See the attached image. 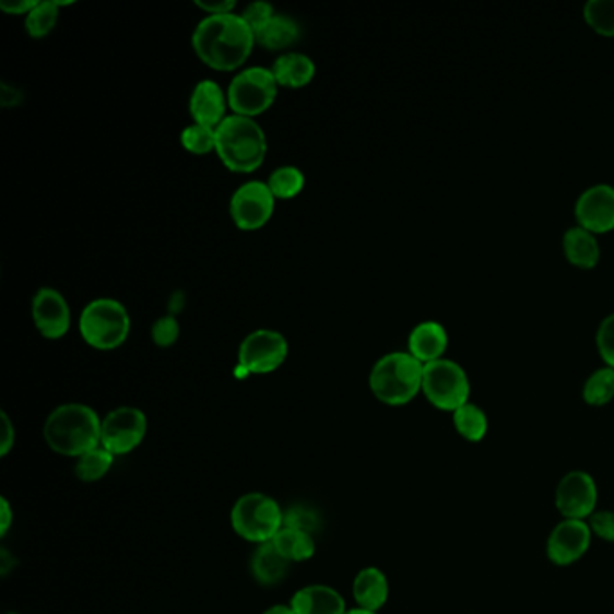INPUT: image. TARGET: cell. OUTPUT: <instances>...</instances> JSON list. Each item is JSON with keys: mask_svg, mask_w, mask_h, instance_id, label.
I'll return each instance as SVG.
<instances>
[{"mask_svg": "<svg viewBox=\"0 0 614 614\" xmlns=\"http://www.w3.org/2000/svg\"><path fill=\"white\" fill-rule=\"evenodd\" d=\"M149 433V418L133 405L108 411L102 421V447L110 454L125 456L135 451Z\"/></svg>", "mask_w": 614, "mask_h": 614, "instance_id": "obj_9", "label": "cell"}, {"mask_svg": "<svg viewBox=\"0 0 614 614\" xmlns=\"http://www.w3.org/2000/svg\"><path fill=\"white\" fill-rule=\"evenodd\" d=\"M589 528L593 538H599L604 543L614 544V512L613 510H597L588 518Z\"/></svg>", "mask_w": 614, "mask_h": 614, "instance_id": "obj_36", "label": "cell"}, {"mask_svg": "<svg viewBox=\"0 0 614 614\" xmlns=\"http://www.w3.org/2000/svg\"><path fill=\"white\" fill-rule=\"evenodd\" d=\"M16 430L5 411L0 413V456L5 458L15 447Z\"/></svg>", "mask_w": 614, "mask_h": 614, "instance_id": "obj_37", "label": "cell"}, {"mask_svg": "<svg viewBox=\"0 0 614 614\" xmlns=\"http://www.w3.org/2000/svg\"><path fill=\"white\" fill-rule=\"evenodd\" d=\"M577 224L593 235L614 231V186L594 185L575 204Z\"/></svg>", "mask_w": 614, "mask_h": 614, "instance_id": "obj_15", "label": "cell"}, {"mask_svg": "<svg viewBox=\"0 0 614 614\" xmlns=\"http://www.w3.org/2000/svg\"><path fill=\"white\" fill-rule=\"evenodd\" d=\"M291 605L296 614H344L349 611L343 594L324 583L297 589Z\"/></svg>", "mask_w": 614, "mask_h": 614, "instance_id": "obj_17", "label": "cell"}, {"mask_svg": "<svg viewBox=\"0 0 614 614\" xmlns=\"http://www.w3.org/2000/svg\"><path fill=\"white\" fill-rule=\"evenodd\" d=\"M563 251L571 265L579 267L583 271L599 265L600 255H602L597 235L580 226L569 227L564 233Z\"/></svg>", "mask_w": 614, "mask_h": 614, "instance_id": "obj_21", "label": "cell"}, {"mask_svg": "<svg viewBox=\"0 0 614 614\" xmlns=\"http://www.w3.org/2000/svg\"><path fill=\"white\" fill-rule=\"evenodd\" d=\"M302 38V27L292 16L276 13L257 35V44L267 51H287ZM288 52V51H287Z\"/></svg>", "mask_w": 614, "mask_h": 614, "instance_id": "obj_23", "label": "cell"}, {"mask_svg": "<svg viewBox=\"0 0 614 614\" xmlns=\"http://www.w3.org/2000/svg\"><path fill=\"white\" fill-rule=\"evenodd\" d=\"M583 21L594 33L614 38V0H589L583 5Z\"/></svg>", "mask_w": 614, "mask_h": 614, "instance_id": "obj_30", "label": "cell"}, {"mask_svg": "<svg viewBox=\"0 0 614 614\" xmlns=\"http://www.w3.org/2000/svg\"><path fill=\"white\" fill-rule=\"evenodd\" d=\"M449 346V335L444 324L424 321L411 330L408 352L422 364L435 363L444 358Z\"/></svg>", "mask_w": 614, "mask_h": 614, "instance_id": "obj_18", "label": "cell"}, {"mask_svg": "<svg viewBox=\"0 0 614 614\" xmlns=\"http://www.w3.org/2000/svg\"><path fill=\"white\" fill-rule=\"evenodd\" d=\"M179 335V321L175 319V316H164V318L157 319L154 327H152V341H154L155 346H160V349L174 346Z\"/></svg>", "mask_w": 614, "mask_h": 614, "instance_id": "obj_34", "label": "cell"}, {"mask_svg": "<svg viewBox=\"0 0 614 614\" xmlns=\"http://www.w3.org/2000/svg\"><path fill=\"white\" fill-rule=\"evenodd\" d=\"M78 328L91 349L113 352L129 339L132 319L123 303L114 297H97L83 308Z\"/></svg>", "mask_w": 614, "mask_h": 614, "instance_id": "obj_5", "label": "cell"}, {"mask_svg": "<svg viewBox=\"0 0 614 614\" xmlns=\"http://www.w3.org/2000/svg\"><path fill=\"white\" fill-rule=\"evenodd\" d=\"M355 604L358 610L379 613L389 600V580L385 571L375 566L363 568L355 575L352 586Z\"/></svg>", "mask_w": 614, "mask_h": 614, "instance_id": "obj_19", "label": "cell"}, {"mask_svg": "<svg viewBox=\"0 0 614 614\" xmlns=\"http://www.w3.org/2000/svg\"><path fill=\"white\" fill-rule=\"evenodd\" d=\"M582 399L591 408H604L614 400V369H597L583 382Z\"/></svg>", "mask_w": 614, "mask_h": 614, "instance_id": "obj_28", "label": "cell"}, {"mask_svg": "<svg viewBox=\"0 0 614 614\" xmlns=\"http://www.w3.org/2000/svg\"><path fill=\"white\" fill-rule=\"evenodd\" d=\"M8 614H16V613H8Z\"/></svg>", "mask_w": 614, "mask_h": 614, "instance_id": "obj_43", "label": "cell"}, {"mask_svg": "<svg viewBox=\"0 0 614 614\" xmlns=\"http://www.w3.org/2000/svg\"><path fill=\"white\" fill-rule=\"evenodd\" d=\"M180 144L193 155H208L216 149V129L191 123L180 132Z\"/></svg>", "mask_w": 614, "mask_h": 614, "instance_id": "obj_31", "label": "cell"}, {"mask_svg": "<svg viewBox=\"0 0 614 614\" xmlns=\"http://www.w3.org/2000/svg\"><path fill=\"white\" fill-rule=\"evenodd\" d=\"M597 349L605 366L614 369V314L600 323L597 332Z\"/></svg>", "mask_w": 614, "mask_h": 614, "instance_id": "obj_35", "label": "cell"}, {"mask_svg": "<svg viewBox=\"0 0 614 614\" xmlns=\"http://www.w3.org/2000/svg\"><path fill=\"white\" fill-rule=\"evenodd\" d=\"M33 323L42 338L58 341L71 330V308L57 288L42 287L32 299Z\"/></svg>", "mask_w": 614, "mask_h": 614, "instance_id": "obj_14", "label": "cell"}, {"mask_svg": "<svg viewBox=\"0 0 614 614\" xmlns=\"http://www.w3.org/2000/svg\"><path fill=\"white\" fill-rule=\"evenodd\" d=\"M36 4H38L36 0H2L0 10L4 11L5 15L24 16L26 19Z\"/></svg>", "mask_w": 614, "mask_h": 614, "instance_id": "obj_39", "label": "cell"}, {"mask_svg": "<svg viewBox=\"0 0 614 614\" xmlns=\"http://www.w3.org/2000/svg\"><path fill=\"white\" fill-rule=\"evenodd\" d=\"M190 114L193 123L219 129L227 118V93L213 80H202L194 85L190 96Z\"/></svg>", "mask_w": 614, "mask_h": 614, "instance_id": "obj_16", "label": "cell"}, {"mask_svg": "<svg viewBox=\"0 0 614 614\" xmlns=\"http://www.w3.org/2000/svg\"><path fill=\"white\" fill-rule=\"evenodd\" d=\"M283 512L274 497L249 492L238 497L231 508V527L238 538L260 546L271 543L282 532Z\"/></svg>", "mask_w": 614, "mask_h": 614, "instance_id": "obj_6", "label": "cell"}, {"mask_svg": "<svg viewBox=\"0 0 614 614\" xmlns=\"http://www.w3.org/2000/svg\"><path fill=\"white\" fill-rule=\"evenodd\" d=\"M344 614H379V613H371V611L358 610V607H354V610H349Z\"/></svg>", "mask_w": 614, "mask_h": 614, "instance_id": "obj_42", "label": "cell"}, {"mask_svg": "<svg viewBox=\"0 0 614 614\" xmlns=\"http://www.w3.org/2000/svg\"><path fill=\"white\" fill-rule=\"evenodd\" d=\"M271 71L276 78L280 88L297 91V88H305L312 83L314 76H316V63L312 62V58L303 52L288 51L276 58Z\"/></svg>", "mask_w": 614, "mask_h": 614, "instance_id": "obj_20", "label": "cell"}, {"mask_svg": "<svg viewBox=\"0 0 614 614\" xmlns=\"http://www.w3.org/2000/svg\"><path fill=\"white\" fill-rule=\"evenodd\" d=\"M261 614H296L294 613V610H292V605L291 604H276V605H271V607H267L265 611H263V613Z\"/></svg>", "mask_w": 614, "mask_h": 614, "instance_id": "obj_41", "label": "cell"}, {"mask_svg": "<svg viewBox=\"0 0 614 614\" xmlns=\"http://www.w3.org/2000/svg\"><path fill=\"white\" fill-rule=\"evenodd\" d=\"M422 393L436 410L454 413L471 402V380L460 364L444 357L425 364Z\"/></svg>", "mask_w": 614, "mask_h": 614, "instance_id": "obj_8", "label": "cell"}, {"mask_svg": "<svg viewBox=\"0 0 614 614\" xmlns=\"http://www.w3.org/2000/svg\"><path fill=\"white\" fill-rule=\"evenodd\" d=\"M44 440L55 454L78 460L102 446V418L91 405L62 404L44 422Z\"/></svg>", "mask_w": 614, "mask_h": 614, "instance_id": "obj_2", "label": "cell"}, {"mask_svg": "<svg viewBox=\"0 0 614 614\" xmlns=\"http://www.w3.org/2000/svg\"><path fill=\"white\" fill-rule=\"evenodd\" d=\"M241 21L246 22L249 29L255 33V36L263 29V27L272 21V16L276 15V11L269 2H251L246 5V10L238 13Z\"/></svg>", "mask_w": 614, "mask_h": 614, "instance_id": "obj_33", "label": "cell"}, {"mask_svg": "<svg viewBox=\"0 0 614 614\" xmlns=\"http://www.w3.org/2000/svg\"><path fill=\"white\" fill-rule=\"evenodd\" d=\"M191 46L200 62L213 71H241L257 46V36L238 13L205 16L194 27Z\"/></svg>", "mask_w": 614, "mask_h": 614, "instance_id": "obj_1", "label": "cell"}, {"mask_svg": "<svg viewBox=\"0 0 614 614\" xmlns=\"http://www.w3.org/2000/svg\"><path fill=\"white\" fill-rule=\"evenodd\" d=\"M291 563L271 543L260 544L251 558V574L260 586H278L288 575Z\"/></svg>", "mask_w": 614, "mask_h": 614, "instance_id": "obj_22", "label": "cell"}, {"mask_svg": "<svg viewBox=\"0 0 614 614\" xmlns=\"http://www.w3.org/2000/svg\"><path fill=\"white\" fill-rule=\"evenodd\" d=\"M60 19L58 2H38L32 13L24 19V27L32 38H46L51 35Z\"/></svg>", "mask_w": 614, "mask_h": 614, "instance_id": "obj_29", "label": "cell"}, {"mask_svg": "<svg viewBox=\"0 0 614 614\" xmlns=\"http://www.w3.org/2000/svg\"><path fill=\"white\" fill-rule=\"evenodd\" d=\"M321 516L316 508L307 507V505H296L283 512V527L299 530V532L318 533L321 530Z\"/></svg>", "mask_w": 614, "mask_h": 614, "instance_id": "obj_32", "label": "cell"}, {"mask_svg": "<svg viewBox=\"0 0 614 614\" xmlns=\"http://www.w3.org/2000/svg\"><path fill=\"white\" fill-rule=\"evenodd\" d=\"M555 508L563 519L588 521L599 510V485L586 471H569L558 480Z\"/></svg>", "mask_w": 614, "mask_h": 614, "instance_id": "obj_12", "label": "cell"}, {"mask_svg": "<svg viewBox=\"0 0 614 614\" xmlns=\"http://www.w3.org/2000/svg\"><path fill=\"white\" fill-rule=\"evenodd\" d=\"M267 135L257 119L231 114L216 129V155L229 172L252 174L265 161Z\"/></svg>", "mask_w": 614, "mask_h": 614, "instance_id": "obj_3", "label": "cell"}, {"mask_svg": "<svg viewBox=\"0 0 614 614\" xmlns=\"http://www.w3.org/2000/svg\"><path fill=\"white\" fill-rule=\"evenodd\" d=\"M424 364L410 352H391L369 371L368 385L375 399L391 408L410 404L422 393Z\"/></svg>", "mask_w": 614, "mask_h": 614, "instance_id": "obj_4", "label": "cell"}, {"mask_svg": "<svg viewBox=\"0 0 614 614\" xmlns=\"http://www.w3.org/2000/svg\"><path fill=\"white\" fill-rule=\"evenodd\" d=\"M452 425L456 433L469 444H482L488 435V416L480 405H461L460 410L452 413Z\"/></svg>", "mask_w": 614, "mask_h": 614, "instance_id": "obj_24", "label": "cell"}, {"mask_svg": "<svg viewBox=\"0 0 614 614\" xmlns=\"http://www.w3.org/2000/svg\"><path fill=\"white\" fill-rule=\"evenodd\" d=\"M114 458L116 456L110 454L105 447H96L93 451L85 452L78 458L74 474L83 483L99 482L113 469Z\"/></svg>", "mask_w": 614, "mask_h": 614, "instance_id": "obj_26", "label": "cell"}, {"mask_svg": "<svg viewBox=\"0 0 614 614\" xmlns=\"http://www.w3.org/2000/svg\"><path fill=\"white\" fill-rule=\"evenodd\" d=\"M305 174L297 166H280L267 179V186L276 200L296 199L305 190Z\"/></svg>", "mask_w": 614, "mask_h": 614, "instance_id": "obj_27", "label": "cell"}, {"mask_svg": "<svg viewBox=\"0 0 614 614\" xmlns=\"http://www.w3.org/2000/svg\"><path fill=\"white\" fill-rule=\"evenodd\" d=\"M593 543V533L588 521L563 519L553 527L546 539V557L550 563L560 568L579 563Z\"/></svg>", "mask_w": 614, "mask_h": 614, "instance_id": "obj_13", "label": "cell"}, {"mask_svg": "<svg viewBox=\"0 0 614 614\" xmlns=\"http://www.w3.org/2000/svg\"><path fill=\"white\" fill-rule=\"evenodd\" d=\"M272 544L291 564L305 563L316 555L314 535L299 532V530H292V528L283 527L282 532L278 533Z\"/></svg>", "mask_w": 614, "mask_h": 614, "instance_id": "obj_25", "label": "cell"}, {"mask_svg": "<svg viewBox=\"0 0 614 614\" xmlns=\"http://www.w3.org/2000/svg\"><path fill=\"white\" fill-rule=\"evenodd\" d=\"M194 5L208 13V16H219L235 13L236 2L233 0H197Z\"/></svg>", "mask_w": 614, "mask_h": 614, "instance_id": "obj_38", "label": "cell"}, {"mask_svg": "<svg viewBox=\"0 0 614 614\" xmlns=\"http://www.w3.org/2000/svg\"><path fill=\"white\" fill-rule=\"evenodd\" d=\"M276 210V199L267 182L249 180L236 188L231 197L229 213L240 231H258L265 227Z\"/></svg>", "mask_w": 614, "mask_h": 614, "instance_id": "obj_11", "label": "cell"}, {"mask_svg": "<svg viewBox=\"0 0 614 614\" xmlns=\"http://www.w3.org/2000/svg\"><path fill=\"white\" fill-rule=\"evenodd\" d=\"M11 522H13V510L5 497L0 499V535L5 538V533L10 532Z\"/></svg>", "mask_w": 614, "mask_h": 614, "instance_id": "obj_40", "label": "cell"}, {"mask_svg": "<svg viewBox=\"0 0 614 614\" xmlns=\"http://www.w3.org/2000/svg\"><path fill=\"white\" fill-rule=\"evenodd\" d=\"M288 357V341L283 333L260 328L249 333L238 349V366L249 375H267L282 368Z\"/></svg>", "mask_w": 614, "mask_h": 614, "instance_id": "obj_10", "label": "cell"}, {"mask_svg": "<svg viewBox=\"0 0 614 614\" xmlns=\"http://www.w3.org/2000/svg\"><path fill=\"white\" fill-rule=\"evenodd\" d=\"M276 78L265 67H246L236 72L227 87L231 113L244 118L257 119L274 105L278 97Z\"/></svg>", "mask_w": 614, "mask_h": 614, "instance_id": "obj_7", "label": "cell"}]
</instances>
